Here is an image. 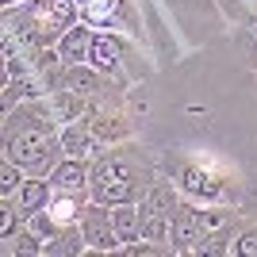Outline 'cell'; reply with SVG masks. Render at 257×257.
Segmentation results:
<instances>
[{
  "label": "cell",
  "mask_w": 257,
  "mask_h": 257,
  "mask_svg": "<svg viewBox=\"0 0 257 257\" xmlns=\"http://www.w3.org/2000/svg\"><path fill=\"white\" fill-rule=\"evenodd\" d=\"M158 181L154 158L139 150L135 142H119L111 150H100L88 161V196L104 207L115 204H139L150 192V184Z\"/></svg>",
  "instance_id": "cell-1"
},
{
  "label": "cell",
  "mask_w": 257,
  "mask_h": 257,
  "mask_svg": "<svg viewBox=\"0 0 257 257\" xmlns=\"http://www.w3.org/2000/svg\"><path fill=\"white\" fill-rule=\"evenodd\" d=\"M23 12H27V20L39 27V35H43L46 43H58L69 27L77 23V12H81V4L77 0H31V4H20Z\"/></svg>",
  "instance_id": "cell-2"
},
{
  "label": "cell",
  "mask_w": 257,
  "mask_h": 257,
  "mask_svg": "<svg viewBox=\"0 0 257 257\" xmlns=\"http://www.w3.org/2000/svg\"><path fill=\"white\" fill-rule=\"evenodd\" d=\"M81 230H85L88 253H119V246H123V234L111 223V207L96 204V200H88L81 211Z\"/></svg>",
  "instance_id": "cell-3"
},
{
  "label": "cell",
  "mask_w": 257,
  "mask_h": 257,
  "mask_svg": "<svg viewBox=\"0 0 257 257\" xmlns=\"http://www.w3.org/2000/svg\"><path fill=\"white\" fill-rule=\"evenodd\" d=\"M207 234V219L204 211L188 200H181V207L173 211V230H169V242H173V253H196V246L204 242Z\"/></svg>",
  "instance_id": "cell-4"
},
{
  "label": "cell",
  "mask_w": 257,
  "mask_h": 257,
  "mask_svg": "<svg viewBox=\"0 0 257 257\" xmlns=\"http://www.w3.org/2000/svg\"><path fill=\"white\" fill-rule=\"evenodd\" d=\"M123 39L119 35H111V31H96V39H92V54H88V65L92 69H100V73L111 81V85H127L123 81Z\"/></svg>",
  "instance_id": "cell-5"
},
{
  "label": "cell",
  "mask_w": 257,
  "mask_h": 257,
  "mask_svg": "<svg viewBox=\"0 0 257 257\" xmlns=\"http://www.w3.org/2000/svg\"><path fill=\"white\" fill-rule=\"evenodd\" d=\"M43 96H50V88H46V81L39 77L35 65L4 81V111L16 107V104H23V100H43Z\"/></svg>",
  "instance_id": "cell-6"
},
{
  "label": "cell",
  "mask_w": 257,
  "mask_h": 257,
  "mask_svg": "<svg viewBox=\"0 0 257 257\" xmlns=\"http://www.w3.org/2000/svg\"><path fill=\"white\" fill-rule=\"evenodd\" d=\"M58 139H62V150H65V158H96L100 150H104V142L88 131V123L81 119V123H65L62 131H58Z\"/></svg>",
  "instance_id": "cell-7"
},
{
  "label": "cell",
  "mask_w": 257,
  "mask_h": 257,
  "mask_svg": "<svg viewBox=\"0 0 257 257\" xmlns=\"http://www.w3.org/2000/svg\"><path fill=\"white\" fill-rule=\"evenodd\" d=\"M92 39H96V31H92L88 23H73L54 46H58L65 65H81V62H88V54H92Z\"/></svg>",
  "instance_id": "cell-8"
},
{
  "label": "cell",
  "mask_w": 257,
  "mask_h": 257,
  "mask_svg": "<svg viewBox=\"0 0 257 257\" xmlns=\"http://www.w3.org/2000/svg\"><path fill=\"white\" fill-rule=\"evenodd\" d=\"M50 184L62 192H88V158H62L50 173Z\"/></svg>",
  "instance_id": "cell-9"
},
{
  "label": "cell",
  "mask_w": 257,
  "mask_h": 257,
  "mask_svg": "<svg viewBox=\"0 0 257 257\" xmlns=\"http://www.w3.org/2000/svg\"><path fill=\"white\" fill-rule=\"evenodd\" d=\"M50 196H54L50 177H27V181L20 184V192L12 196V200H16V207H20V211L31 219L35 211H43V207L50 204Z\"/></svg>",
  "instance_id": "cell-10"
},
{
  "label": "cell",
  "mask_w": 257,
  "mask_h": 257,
  "mask_svg": "<svg viewBox=\"0 0 257 257\" xmlns=\"http://www.w3.org/2000/svg\"><path fill=\"white\" fill-rule=\"evenodd\" d=\"M50 111H54V119L58 123H81L85 119V111H88V96H81V92H73V88H54L50 96Z\"/></svg>",
  "instance_id": "cell-11"
},
{
  "label": "cell",
  "mask_w": 257,
  "mask_h": 257,
  "mask_svg": "<svg viewBox=\"0 0 257 257\" xmlns=\"http://www.w3.org/2000/svg\"><path fill=\"white\" fill-rule=\"evenodd\" d=\"M81 253H88V242H85L81 223L62 226V230L46 242V249H43V257H81Z\"/></svg>",
  "instance_id": "cell-12"
},
{
  "label": "cell",
  "mask_w": 257,
  "mask_h": 257,
  "mask_svg": "<svg viewBox=\"0 0 257 257\" xmlns=\"http://www.w3.org/2000/svg\"><path fill=\"white\" fill-rule=\"evenodd\" d=\"M139 207H142V211L169 215V219H173V211L181 207V192H177V184H173V181H154L150 192L139 200Z\"/></svg>",
  "instance_id": "cell-13"
},
{
  "label": "cell",
  "mask_w": 257,
  "mask_h": 257,
  "mask_svg": "<svg viewBox=\"0 0 257 257\" xmlns=\"http://www.w3.org/2000/svg\"><path fill=\"white\" fill-rule=\"evenodd\" d=\"M111 223L123 234V242H135V238H142V207L139 204H115L111 207Z\"/></svg>",
  "instance_id": "cell-14"
},
{
  "label": "cell",
  "mask_w": 257,
  "mask_h": 257,
  "mask_svg": "<svg viewBox=\"0 0 257 257\" xmlns=\"http://www.w3.org/2000/svg\"><path fill=\"white\" fill-rule=\"evenodd\" d=\"M46 249V238L35 234L31 226H23V230H16V234L4 238V253H27V257H43Z\"/></svg>",
  "instance_id": "cell-15"
},
{
  "label": "cell",
  "mask_w": 257,
  "mask_h": 257,
  "mask_svg": "<svg viewBox=\"0 0 257 257\" xmlns=\"http://www.w3.org/2000/svg\"><path fill=\"white\" fill-rule=\"evenodd\" d=\"M23 226H27V215L16 207L12 196H0V238L16 234V230H23Z\"/></svg>",
  "instance_id": "cell-16"
},
{
  "label": "cell",
  "mask_w": 257,
  "mask_h": 257,
  "mask_svg": "<svg viewBox=\"0 0 257 257\" xmlns=\"http://www.w3.org/2000/svg\"><path fill=\"white\" fill-rule=\"evenodd\" d=\"M23 181H27V173H23L16 161H12V158H0V196H16Z\"/></svg>",
  "instance_id": "cell-17"
},
{
  "label": "cell",
  "mask_w": 257,
  "mask_h": 257,
  "mask_svg": "<svg viewBox=\"0 0 257 257\" xmlns=\"http://www.w3.org/2000/svg\"><path fill=\"white\" fill-rule=\"evenodd\" d=\"M27 226H31L35 234H43V238H46V242H50V238H54V234H58V230H62V223H58V219H54V215H50V211H46V207H43V211H35V215H31V219H27Z\"/></svg>",
  "instance_id": "cell-18"
},
{
  "label": "cell",
  "mask_w": 257,
  "mask_h": 257,
  "mask_svg": "<svg viewBox=\"0 0 257 257\" xmlns=\"http://www.w3.org/2000/svg\"><path fill=\"white\" fill-rule=\"evenodd\" d=\"M20 4H31V0H4V8H20Z\"/></svg>",
  "instance_id": "cell-19"
}]
</instances>
